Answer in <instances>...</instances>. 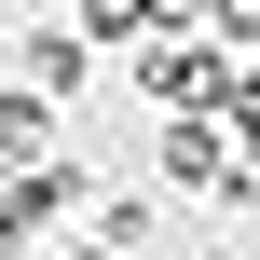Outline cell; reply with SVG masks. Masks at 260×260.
I'll use <instances>...</instances> for the list:
<instances>
[{"label": "cell", "instance_id": "obj_1", "mask_svg": "<svg viewBox=\"0 0 260 260\" xmlns=\"http://www.w3.org/2000/svg\"><path fill=\"white\" fill-rule=\"evenodd\" d=\"M137 96L178 110V123H206V110H233V55L192 41V27H151V41H137Z\"/></svg>", "mask_w": 260, "mask_h": 260}, {"label": "cell", "instance_id": "obj_2", "mask_svg": "<svg viewBox=\"0 0 260 260\" xmlns=\"http://www.w3.org/2000/svg\"><path fill=\"white\" fill-rule=\"evenodd\" d=\"M82 69H96L82 27H41V41H27V96H82Z\"/></svg>", "mask_w": 260, "mask_h": 260}, {"label": "cell", "instance_id": "obj_3", "mask_svg": "<svg viewBox=\"0 0 260 260\" xmlns=\"http://www.w3.org/2000/svg\"><path fill=\"white\" fill-rule=\"evenodd\" d=\"M41 123H55V96L14 82V96H0V165H41Z\"/></svg>", "mask_w": 260, "mask_h": 260}, {"label": "cell", "instance_id": "obj_4", "mask_svg": "<svg viewBox=\"0 0 260 260\" xmlns=\"http://www.w3.org/2000/svg\"><path fill=\"white\" fill-rule=\"evenodd\" d=\"M69 27H82V41H151V0H82Z\"/></svg>", "mask_w": 260, "mask_h": 260}, {"label": "cell", "instance_id": "obj_5", "mask_svg": "<svg viewBox=\"0 0 260 260\" xmlns=\"http://www.w3.org/2000/svg\"><path fill=\"white\" fill-rule=\"evenodd\" d=\"M96 247L137 260V247H151V206H137V192H110V206H96Z\"/></svg>", "mask_w": 260, "mask_h": 260}, {"label": "cell", "instance_id": "obj_6", "mask_svg": "<svg viewBox=\"0 0 260 260\" xmlns=\"http://www.w3.org/2000/svg\"><path fill=\"white\" fill-rule=\"evenodd\" d=\"M206 27H219V55H260V0H206Z\"/></svg>", "mask_w": 260, "mask_h": 260}, {"label": "cell", "instance_id": "obj_7", "mask_svg": "<svg viewBox=\"0 0 260 260\" xmlns=\"http://www.w3.org/2000/svg\"><path fill=\"white\" fill-rule=\"evenodd\" d=\"M151 27H206V0H151Z\"/></svg>", "mask_w": 260, "mask_h": 260}]
</instances>
